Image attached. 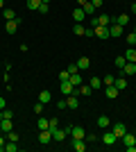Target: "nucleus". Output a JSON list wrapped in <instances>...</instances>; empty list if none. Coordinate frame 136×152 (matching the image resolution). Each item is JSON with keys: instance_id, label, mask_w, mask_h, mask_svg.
<instances>
[{"instance_id": "nucleus-1", "label": "nucleus", "mask_w": 136, "mask_h": 152, "mask_svg": "<svg viewBox=\"0 0 136 152\" xmlns=\"http://www.w3.org/2000/svg\"><path fill=\"white\" fill-rule=\"evenodd\" d=\"M59 91H61L64 95H77V86H73L71 80H66V82L59 84Z\"/></svg>"}, {"instance_id": "nucleus-2", "label": "nucleus", "mask_w": 136, "mask_h": 152, "mask_svg": "<svg viewBox=\"0 0 136 152\" xmlns=\"http://www.w3.org/2000/svg\"><path fill=\"white\" fill-rule=\"evenodd\" d=\"M66 136H71V127H64V129H59V127H57V129H52V141L61 143Z\"/></svg>"}, {"instance_id": "nucleus-3", "label": "nucleus", "mask_w": 136, "mask_h": 152, "mask_svg": "<svg viewBox=\"0 0 136 152\" xmlns=\"http://www.w3.org/2000/svg\"><path fill=\"white\" fill-rule=\"evenodd\" d=\"M111 132L116 134V139H123L125 134H127V127H125V125H123V123H116V125L111 127Z\"/></svg>"}, {"instance_id": "nucleus-4", "label": "nucleus", "mask_w": 136, "mask_h": 152, "mask_svg": "<svg viewBox=\"0 0 136 152\" xmlns=\"http://www.w3.org/2000/svg\"><path fill=\"white\" fill-rule=\"evenodd\" d=\"M93 34H95L97 39H109V27L97 25V27H93Z\"/></svg>"}, {"instance_id": "nucleus-5", "label": "nucleus", "mask_w": 136, "mask_h": 152, "mask_svg": "<svg viewBox=\"0 0 136 152\" xmlns=\"http://www.w3.org/2000/svg\"><path fill=\"white\" fill-rule=\"evenodd\" d=\"M91 93H93V89H91V84H84V82H82V84L77 86V95H82V98H89Z\"/></svg>"}, {"instance_id": "nucleus-6", "label": "nucleus", "mask_w": 136, "mask_h": 152, "mask_svg": "<svg viewBox=\"0 0 136 152\" xmlns=\"http://www.w3.org/2000/svg\"><path fill=\"white\" fill-rule=\"evenodd\" d=\"M118 93H120V91H118L116 86H113V84H109V86H104V95H107L109 100H113V98H118Z\"/></svg>"}, {"instance_id": "nucleus-7", "label": "nucleus", "mask_w": 136, "mask_h": 152, "mask_svg": "<svg viewBox=\"0 0 136 152\" xmlns=\"http://www.w3.org/2000/svg\"><path fill=\"white\" fill-rule=\"evenodd\" d=\"M39 141L43 143V145H48V143L52 141V132H50V129H41V134H39Z\"/></svg>"}, {"instance_id": "nucleus-8", "label": "nucleus", "mask_w": 136, "mask_h": 152, "mask_svg": "<svg viewBox=\"0 0 136 152\" xmlns=\"http://www.w3.org/2000/svg\"><path fill=\"white\" fill-rule=\"evenodd\" d=\"M71 136H73V139H84L86 129H84V127H71Z\"/></svg>"}, {"instance_id": "nucleus-9", "label": "nucleus", "mask_w": 136, "mask_h": 152, "mask_svg": "<svg viewBox=\"0 0 136 152\" xmlns=\"http://www.w3.org/2000/svg\"><path fill=\"white\" fill-rule=\"evenodd\" d=\"M73 20H75V23H82V20H86V14H84V9H82V7H77V9L73 12Z\"/></svg>"}, {"instance_id": "nucleus-10", "label": "nucleus", "mask_w": 136, "mask_h": 152, "mask_svg": "<svg viewBox=\"0 0 136 152\" xmlns=\"http://www.w3.org/2000/svg\"><path fill=\"white\" fill-rule=\"evenodd\" d=\"M66 104H68V109H77L79 107L77 95H66Z\"/></svg>"}, {"instance_id": "nucleus-11", "label": "nucleus", "mask_w": 136, "mask_h": 152, "mask_svg": "<svg viewBox=\"0 0 136 152\" xmlns=\"http://www.w3.org/2000/svg\"><path fill=\"white\" fill-rule=\"evenodd\" d=\"M102 141H104V145H113V143H116V134L113 132H104V136H102Z\"/></svg>"}, {"instance_id": "nucleus-12", "label": "nucleus", "mask_w": 136, "mask_h": 152, "mask_svg": "<svg viewBox=\"0 0 136 152\" xmlns=\"http://www.w3.org/2000/svg\"><path fill=\"white\" fill-rule=\"evenodd\" d=\"M125 75H136V61H127L125 64V68H123Z\"/></svg>"}, {"instance_id": "nucleus-13", "label": "nucleus", "mask_w": 136, "mask_h": 152, "mask_svg": "<svg viewBox=\"0 0 136 152\" xmlns=\"http://www.w3.org/2000/svg\"><path fill=\"white\" fill-rule=\"evenodd\" d=\"M5 30L9 32V34H16V30H18V20H16V18H14V20H7Z\"/></svg>"}, {"instance_id": "nucleus-14", "label": "nucleus", "mask_w": 136, "mask_h": 152, "mask_svg": "<svg viewBox=\"0 0 136 152\" xmlns=\"http://www.w3.org/2000/svg\"><path fill=\"white\" fill-rule=\"evenodd\" d=\"M120 34H123V27L116 25V23H111L109 25V37H120Z\"/></svg>"}, {"instance_id": "nucleus-15", "label": "nucleus", "mask_w": 136, "mask_h": 152, "mask_svg": "<svg viewBox=\"0 0 136 152\" xmlns=\"http://www.w3.org/2000/svg\"><path fill=\"white\" fill-rule=\"evenodd\" d=\"M73 148L77 152H84L86 150V143H84V139H73Z\"/></svg>"}, {"instance_id": "nucleus-16", "label": "nucleus", "mask_w": 136, "mask_h": 152, "mask_svg": "<svg viewBox=\"0 0 136 152\" xmlns=\"http://www.w3.org/2000/svg\"><path fill=\"white\" fill-rule=\"evenodd\" d=\"M89 66H91V59H89V57H79V59H77V68H79V70H86Z\"/></svg>"}, {"instance_id": "nucleus-17", "label": "nucleus", "mask_w": 136, "mask_h": 152, "mask_svg": "<svg viewBox=\"0 0 136 152\" xmlns=\"http://www.w3.org/2000/svg\"><path fill=\"white\" fill-rule=\"evenodd\" d=\"M113 23H116V25H120V27H125L127 23H129V16H127V14H120L118 18H113Z\"/></svg>"}, {"instance_id": "nucleus-18", "label": "nucleus", "mask_w": 136, "mask_h": 152, "mask_svg": "<svg viewBox=\"0 0 136 152\" xmlns=\"http://www.w3.org/2000/svg\"><path fill=\"white\" fill-rule=\"evenodd\" d=\"M111 16H107V14H100V16H97V23H100V25H104V27H109L111 25Z\"/></svg>"}, {"instance_id": "nucleus-19", "label": "nucleus", "mask_w": 136, "mask_h": 152, "mask_svg": "<svg viewBox=\"0 0 136 152\" xmlns=\"http://www.w3.org/2000/svg\"><path fill=\"white\" fill-rule=\"evenodd\" d=\"M113 86H116L118 91H125V89H127V80H125V77H116Z\"/></svg>"}, {"instance_id": "nucleus-20", "label": "nucleus", "mask_w": 136, "mask_h": 152, "mask_svg": "<svg viewBox=\"0 0 136 152\" xmlns=\"http://www.w3.org/2000/svg\"><path fill=\"white\" fill-rule=\"evenodd\" d=\"M123 143H125L127 148L136 145V136H134V134H125V136H123Z\"/></svg>"}, {"instance_id": "nucleus-21", "label": "nucleus", "mask_w": 136, "mask_h": 152, "mask_svg": "<svg viewBox=\"0 0 136 152\" xmlns=\"http://www.w3.org/2000/svg\"><path fill=\"white\" fill-rule=\"evenodd\" d=\"M125 59H127V61H136V48H127V50H125Z\"/></svg>"}, {"instance_id": "nucleus-22", "label": "nucleus", "mask_w": 136, "mask_h": 152, "mask_svg": "<svg viewBox=\"0 0 136 152\" xmlns=\"http://www.w3.org/2000/svg\"><path fill=\"white\" fill-rule=\"evenodd\" d=\"M0 127H2V132H12L14 129V125H12V121H9V118H2V123H0Z\"/></svg>"}, {"instance_id": "nucleus-23", "label": "nucleus", "mask_w": 136, "mask_h": 152, "mask_svg": "<svg viewBox=\"0 0 136 152\" xmlns=\"http://www.w3.org/2000/svg\"><path fill=\"white\" fill-rule=\"evenodd\" d=\"M82 9H84L86 16H93V14H95V7H93V2H91V0L86 2V5H82Z\"/></svg>"}, {"instance_id": "nucleus-24", "label": "nucleus", "mask_w": 136, "mask_h": 152, "mask_svg": "<svg viewBox=\"0 0 136 152\" xmlns=\"http://www.w3.org/2000/svg\"><path fill=\"white\" fill-rule=\"evenodd\" d=\"M52 100V95H50V91H41L39 93V102H43V104H48V102Z\"/></svg>"}, {"instance_id": "nucleus-25", "label": "nucleus", "mask_w": 136, "mask_h": 152, "mask_svg": "<svg viewBox=\"0 0 136 152\" xmlns=\"http://www.w3.org/2000/svg\"><path fill=\"white\" fill-rule=\"evenodd\" d=\"M91 89L93 91H97V89H102V80H100V77H91Z\"/></svg>"}, {"instance_id": "nucleus-26", "label": "nucleus", "mask_w": 136, "mask_h": 152, "mask_svg": "<svg viewBox=\"0 0 136 152\" xmlns=\"http://www.w3.org/2000/svg\"><path fill=\"white\" fill-rule=\"evenodd\" d=\"M25 5H27V9H32V12H36V9L41 7V0H27Z\"/></svg>"}, {"instance_id": "nucleus-27", "label": "nucleus", "mask_w": 136, "mask_h": 152, "mask_svg": "<svg viewBox=\"0 0 136 152\" xmlns=\"http://www.w3.org/2000/svg\"><path fill=\"white\" fill-rule=\"evenodd\" d=\"M73 32H75L77 37H82V34H84V32H86V27L82 25V23H75V25H73Z\"/></svg>"}, {"instance_id": "nucleus-28", "label": "nucleus", "mask_w": 136, "mask_h": 152, "mask_svg": "<svg viewBox=\"0 0 136 152\" xmlns=\"http://www.w3.org/2000/svg\"><path fill=\"white\" fill-rule=\"evenodd\" d=\"M71 82H73V86H79V84H82V75H79V70L71 75Z\"/></svg>"}, {"instance_id": "nucleus-29", "label": "nucleus", "mask_w": 136, "mask_h": 152, "mask_svg": "<svg viewBox=\"0 0 136 152\" xmlns=\"http://www.w3.org/2000/svg\"><path fill=\"white\" fill-rule=\"evenodd\" d=\"M125 64H127L125 55H118V57H116V68H120V70H123V68H125Z\"/></svg>"}, {"instance_id": "nucleus-30", "label": "nucleus", "mask_w": 136, "mask_h": 152, "mask_svg": "<svg viewBox=\"0 0 136 152\" xmlns=\"http://www.w3.org/2000/svg\"><path fill=\"white\" fill-rule=\"evenodd\" d=\"M5 150H7V152H16V150H18L16 141H7V143H5Z\"/></svg>"}, {"instance_id": "nucleus-31", "label": "nucleus", "mask_w": 136, "mask_h": 152, "mask_svg": "<svg viewBox=\"0 0 136 152\" xmlns=\"http://www.w3.org/2000/svg\"><path fill=\"white\" fill-rule=\"evenodd\" d=\"M2 16H5L7 20H14V18H16V14H14V9H2Z\"/></svg>"}, {"instance_id": "nucleus-32", "label": "nucleus", "mask_w": 136, "mask_h": 152, "mask_svg": "<svg viewBox=\"0 0 136 152\" xmlns=\"http://www.w3.org/2000/svg\"><path fill=\"white\" fill-rule=\"evenodd\" d=\"M97 125H100V127H109L111 123H109V118H107V116H100V118H97Z\"/></svg>"}, {"instance_id": "nucleus-33", "label": "nucleus", "mask_w": 136, "mask_h": 152, "mask_svg": "<svg viewBox=\"0 0 136 152\" xmlns=\"http://www.w3.org/2000/svg\"><path fill=\"white\" fill-rule=\"evenodd\" d=\"M36 12H39V14H48V12H50V2H41V7L36 9Z\"/></svg>"}, {"instance_id": "nucleus-34", "label": "nucleus", "mask_w": 136, "mask_h": 152, "mask_svg": "<svg viewBox=\"0 0 136 152\" xmlns=\"http://www.w3.org/2000/svg\"><path fill=\"white\" fill-rule=\"evenodd\" d=\"M5 139H7V141H18V134L12 129V132H7V134H5Z\"/></svg>"}, {"instance_id": "nucleus-35", "label": "nucleus", "mask_w": 136, "mask_h": 152, "mask_svg": "<svg viewBox=\"0 0 136 152\" xmlns=\"http://www.w3.org/2000/svg\"><path fill=\"white\" fill-rule=\"evenodd\" d=\"M57 125H59L57 118H50V121H48V129H50V132H52V129H57Z\"/></svg>"}, {"instance_id": "nucleus-36", "label": "nucleus", "mask_w": 136, "mask_h": 152, "mask_svg": "<svg viewBox=\"0 0 136 152\" xmlns=\"http://www.w3.org/2000/svg\"><path fill=\"white\" fill-rule=\"evenodd\" d=\"M66 80H71V73H68V70H61V73H59V82H66Z\"/></svg>"}, {"instance_id": "nucleus-37", "label": "nucleus", "mask_w": 136, "mask_h": 152, "mask_svg": "<svg viewBox=\"0 0 136 152\" xmlns=\"http://www.w3.org/2000/svg\"><path fill=\"white\" fill-rule=\"evenodd\" d=\"M36 127H39V129H48V118H39Z\"/></svg>"}, {"instance_id": "nucleus-38", "label": "nucleus", "mask_w": 136, "mask_h": 152, "mask_svg": "<svg viewBox=\"0 0 136 152\" xmlns=\"http://www.w3.org/2000/svg\"><path fill=\"white\" fill-rule=\"evenodd\" d=\"M127 43H129L132 48H136V32H132L129 37H127Z\"/></svg>"}, {"instance_id": "nucleus-39", "label": "nucleus", "mask_w": 136, "mask_h": 152, "mask_svg": "<svg viewBox=\"0 0 136 152\" xmlns=\"http://www.w3.org/2000/svg\"><path fill=\"white\" fill-rule=\"evenodd\" d=\"M34 114H36V116L43 114V102H36V104H34Z\"/></svg>"}, {"instance_id": "nucleus-40", "label": "nucleus", "mask_w": 136, "mask_h": 152, "mask_svg": "<svg viewBox=\"0 0 136 152\" xmlns=\"http://www.w3.org/2000/svg\"><path fill=\"white\" fill-rule=\"evenodd\" d=\"M2 118H9V121H14V111H12V109H2Z\"/></svg>"}, {"instance_id": "nucleus-41", "label": "nucleus", "mask_w": 136, "mask_h": 152, "mask_svg": "<svg viewBox=\"0 0 136 152\" xmlns=\"http://www.w3.org/2000/svg\"><path fill=\"white\" fill-rule=\"evenodd\" d=\"M113 82H116V77H113V75H104V86H109V84H113Z\"/></svg>"}, {"instance_id": "nucleus-42", "label": "nucleus", "mask_w": 136, "mask_h": 152, "mask_svg": "<svg viewBox=\"0 0 136 152\" xmlns=\"http://www.w3.org/2000/svg\"><path fill=\"white\" fill-rule=\"evenodd\" d=\"M66 70H68V73H71V75H73V73H77V64H71V66H68V68H66Z\"/></svg>"}, {"instance_id": "nucleus-43", "label": "nucleus", "mask_w": 136, "mask_h": 152, "mask_svg": "<svg viewBox=\"0 0 136 152\" xmlns=\"http://www.w3.org/2000/svg\"><path fill=\"white\" fill-rule=\"evenodd\" d=\"M5 143H7V139H5V134H2V136H0V152L5 150Z\"/></svg>"}, {"instance_id": "nucleus-44", "label": "nucleus", "mask_w": 136, "mask_h": 152, "mask_svg": "<svg viewBox=\"0 0 136 152\" xmlns=\"http://www.w3.org/2000/svg\"><path fill=\"white\" fill-rule=\"evenodd\" d=\"M57 107H59V109H68V104H66V100H59Z\"/></svg>"}, {"instance_id": "nucleus-45", "label": "nucleus", "mask_w": 136, "mask_h": 152, "mask_svg": "<svg viewBox=\"0 0 136 152\" xmlns=\"http://www.w3.org/2000/svg\"><path fill=\"white\" fill-rule=\"evenodd\" d=\"M91 2H93V7L97 9V7H102V2H104V0H91Z\"/></svg>"}, {"instance_id": "nucleus-46", "label": "nucleus", "mask_w": 136, "mask_h": 152, "mask_svg": "<svg viewBox=\"0 0 136 152\" xmlns=\"http://www.w3.org/2000/svg\"><path fill=\"white\" fill-rule=\"evenodd\" d=\"M5 107H7V100H5V98H0V111H2Z\"/></svg>"}, {"instance_id": "nucleus-47", "label": "nucleus", "mask_w": 136, "mask_h": 152, "mask_svg": "<svg viewBox=\"0 0 136 152\" xmlns=\"http://www.w3.org/2000/svg\"><path fill=\"white\" fill-rule=\"evenodd\" d=\"M86 2H89V0H77V5L82 7V5H86Z\"/></svg>"}, {"instance_id": "nucleus-48", "label": "nucleus", "mask_w": 136, "mask_h": 152, "mask_svg": "<svg viewBox=\"0 0 136 152\" xmlns=\"http://www.w3.org/2000/svg\"><path fill=\"white\" fill-rule=\"evenodd\" d=\"M132 12H134V14H136V2H134V5H132Z\"/></svg>"}, {"instance_id": "nucleus-49", "label": "nucleus", "mask_w": 136, "mask_h": 152, "mask_svg": "<svg viewBox=\"0 0 136 152\" xmlns=\"http://www.w3.org/2000/svg\"><path fill=\"white\" fill-rule=\"evenodd\" d=\"M2 7H5V0H0V9H2Z\"/></svg>"}, {"instance_id": "nucleus-50", "label": "nucleus", "mask_w": 136, "mask_h": 152, "mask_svg": "<svg viewBox=\"0 0 136 152\" xmlns=\"http://www.w3.org/2000/svg\"><path fill=\"white\" fill-rule=\"evenodd\" d=\"M2 134H5V132H2V127H0V136H2Z\"/></svg>"}, {"instance_id": "nucleus-51", "label": "nucleus", "mask_w": 136, "mask_h": 152, "mask_svg": "<svg viewBox=\"0 0 136 152\" xmlns=\"http://www.w3.org/2000/svg\"><path fill=\"white\" fill-rule=\"evenodd\" d=\"M41 2H50V0H41Z\"/></svg>"}, {"instance_id": "nucleus-52", "label": "nucleus", "mask_w": 136, "mask_h": 152, "mask_svg": "<svg viewBox=\"0 0 136 152\" xmlns=\"http://www.w3.org/2000/svg\"><path fill=\"white\" fill-rule=\"evenodd\" d=\"M134 136H136V129H134Z\"/></svg>"}, {"instance_id": "nucleus-53", "label": "nucleus", "mask_w": 136, "mask_h": 152, "mask_svg": "<svg viewBox=\"0 0 136 152\" xmlns=\"http://www.w3.org/2000/svg\"><path fill=\"white\" fill-rule=\"evenodd\" d=\"M134 32H136V27H134Z\"/></svg>"}]
</instances>
